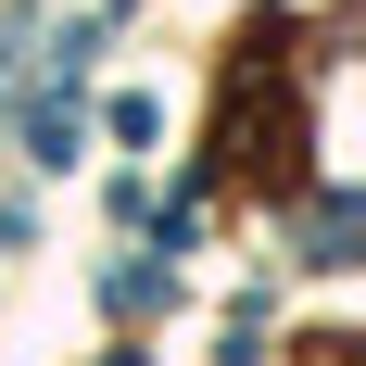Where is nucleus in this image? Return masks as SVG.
<instances>
[{"instance_id":"nucleus-2","label":"nucleus","mask_w":366,"mask_h":366,"mask_svg":"<svg viewBox=\"0 0 366 366\" xmlns=\"http://www.w3.org/2000/svg\"><path fill=\"white\" fill-rule=\"evenodd\" d=\"M76 139H89L76 102H38V114H26V152H38V164H76Z\"/></svg>"},{"instance_id":"nucleus-1","label":"nucleus","mask_w":366,"mask_h":366,"mask_svg":"<svg viewBox=\"0 0 366 366\" xmlns=\"http://www.w3.org/2000/svg\"><path fill=\"white\" fill-rule=\"evenodd\" d=\"M303 265H354V202H316V215H303Z\"/></svg>"}]
</instances>
